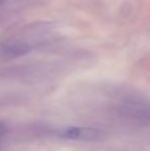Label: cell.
<instances>
[{
  "instance_id": "cell-1",
  "label": "cell",
  "mask_w": 150,
  "mask_h": 151,
  "mask_svg": "<svg viewBox=\"0 0 150 151\" xmlns=\"http://www.w3.org/2000/svg\"><path fill=\"white\" fill-rule=\"evenodd\" d=\"M117 112L126 119L141 125H150V102L140 98H128L119 103Z\"/></svg>"
},
{
  "instance_id": "cell-2",
  "label": "cell",
  "mask_w": 150,
  "mask_h": 151,
  "mask_svg": "<svg viewBox=\"0 0 150 151\" xmlns=\"http://www.w3.org/2000/svg\"><path fill=\"white\" fill-rule=\"evenodd\" d=\"M59 138L78 141H94L102 137L103 133L96 127H70L62 129L57 133Z\"/></svg>"
},
{
  "instance_id": "cell-3",
  "label": "cell",
  "mask_w": 150,
  "mask_h": 151,
  "mask_svg": "<svg viewBox=\"0 0 150 151\" xmlns=\"http://www.w3.org/2000/svg\"><path fill=\"white\" fill-rule=\"evenodd\" d=\"M6 132H7V127H5V124H4L3 122L0 121V137H2V136L5 135Z\"/></svg>"
},
{
  "instance_id": "cell-4",
  "label": "cell",
  "mask_w": 150,
  "mask_h": 151,
  "mask_svg": "<svg viewBox=\"0 0 150 151\" xmlns=\"http://www.w3.org/2000/svg\"><path fill=\"white\" fill-rule=\"evenodd\" d=\"M1 1H2V0H0V2H1Z\"/></svg>"
}]
</instances>
